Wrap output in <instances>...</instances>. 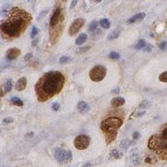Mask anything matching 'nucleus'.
I'll return each instance as SVG.
<instances>
[{
  "label": "nucleus",
  "instance_id": "nucleus-1",
  "mask_svg": "<svg viewBox=\"0 0 167 167\" xmlns=\"http://www.w3.org/2000/svg\"><path fill=\"white\" fill-rule=\"evenodd\" d=\"M65 82L64 74L59 71H49L36 83L35 91L38 99L44 102L59 94L62 90Z\"/></svg>",
  "mask_w": 167,
  "mask_h": 167
},
{
  "label": "nucleus",
  "instance_id": "nucleus-2",
  "mask_svg": "<svg viewBox=\"0 0 167 167\" xmlns=\"http://www.w3.org/2000/svg\"><path fill=\"white\" fill-rule=\"evenodd\" d=\"M32 17L24 10L13 9L9 17L0 25L1 34L5 39H15L21 35L27 28Z\"/></svg>",
  "mask_w": 167,
  "mask_h": 167
},
{
  "label": "nucleus",
  "instance_id": "nucleus-3",
  "mask_svg": "<svg viewBox=\"0 0 167 167\" xmlns=\"http://www.w3.org/2000/svg\"><path fill=\"white\" fill-rule=\"evenodd\" d=\"M148 147L157 152L162 159H167V124L157 134L150 137Z\"/></svg>",
  "mask_w": 167,
  "mask_h": 167
},
{
  "label": "nucleus",
  "instance_id": "nucleus-4",
  "mask_svg": "<svg viewBox=\"0 0 167 167\" xmlns=\"http://www.w3.org/2000/svg\"><path fill=\"white\" fill-rule=\"evenodd\" d=\"M122 124L123 120L119 117H110L101 122L100 129L105 135L107 144H110L115 140L117 136V130L122 126Z\"/></svg>",
  "mask_w": 167,
  "mask_h": 167
},
{
  "label": "nucleus",
  "instance_id": "nucleus-5",
  "mask_svg": "<svg viewBox=\"0 0 167 167\" xmlns=\"http://www.w3.org/2000/svg\"><path fill=\"white\" fill-rule=\"evenodd\" d=\"M107 74V69L105 66L98 64L89 71V78L94 82H99L105 79Z\"/></svg>",
  "mask_w": 167,
  "mask_h": 167
},
{
  "label": "nucleus",
  "instance_id": "nucleus-6",
  "mask_svg": "<svg viewBox=\"0 0 167 167\" xmlns=\"http://www.w3.org/2000/svg\"><path fill=\"white\" fill-rule=\"evenodd\" d=\"M54 158L60 163H68L72 160L70 150H65L62 148H56L54 150Z\"/></svg>",
  "mask_w": 167,
  "mask_h": 167
},
{
  "label": "nucleus",
  "instance_id": "nucleus-7",
  "mask_svg": "<svg viewBox=\"0 0 167 167\" xmlns=\"http://www.w3.org/2000/svg\"><path fill=\"white\" fill-rule=\"evenodd\" d=\"M90 144V137L87 135H78L74 141V145L77 149L83 150L87 149Z\"/></svg>",
  "mask_w": 167,
  "mask_h": 167
},
{
  "label": "nucleus",
  "instance_id": "nucleus-8",
  "mask_svg": "<svg viewBox=\"0 0 167 167\" xmlns=\"http://www.w3.org/2000/svg\"><path fill=\"white\" fill-rule=\"evenodd\" d=\"M85 23V20L84 18H77L75 19L73 24H71V26L70 27V29H69V34L70 36L75 35L82 27L84 26Z\"/></svg>",
  "mask_w": 167,
  "mask_h": 167
},
{
  "label": "nucleus",
  "instance_id": "nucleus-9",
  "mask_svg": "<svg viewBox=\"0 0 167 167\" xmlns=\"http://www.w3.org/2000/svg\"><path fill=\"white\" fill-rule=\"evenodd\" d=\"M63 19L61 18V9L60 8H57L54 10L53 15L50 18V21H49V26L50 28H54L57 25H59V23H62Z\"/></svg>",
  "mask_w": 167,
  "mask_h": 167
},
{
  "label": "nucleus",
  "instance_id": "nucleus-10",
  "mask_svg": "<svg viewBox=\"0 0 167 167\" xmlns=\"http://www.w3.org/2000/svg\"><path fill=\"white\" fill-rule=\"evenodd\" d=\"M20 54H21V50L19 49L12 48V49H9V50L7 51L6 58L9 60H14V59H16Z\"/></svg>",
  "mask_w": 167,
  "mask_h": 167
},
{
  "label": "nucleus",
  "instance_id": "nucleus-11",
  "mask_svg": "<svg viewBox=\"0 0 167 167\" xmlns=\"http://www.w3.org/2000/svg\"><path fill=\"white\" fill-rule=\"evenodd\" d=\"M27 86V79L25 77H21L18 79L15 85V89L18 91H23Z\"/></svg>",
  "mask_w": 167,
  "mask_h": 167
},
{
  "label": "nucleus",
  "instance_id": "nucleus-12",
  "mask_svg": "<svg viewBox=\"0 0 167 167\" xmlns=\"http://www.w3.org/2000/svg\"><path fill=\"white\" fill-rule=\"evenodd\" d=\"M145 13H140L138 14H135V16H133L130 19H128L127 23L128 24H135V23H137V22H141L145 18Z\"/></svg>",
  "mask_w": 167,
  "mask_h": 167
},
{
  "label": "nucleus",
  "instance_id": "nucleus-13",
  "mask_svg": "<svg viewBox=\"0 0 167 167\" xmlns=\"http://www.w3.org/2000/svg\"><path fill=\"white\" fill-rule=\"evenodd\" d=\"M125 103V99L123 97H115L112 99L111 101V105L113 107H120L124 105Z\"/></svg>",
  "mask_w": 167,
  "mask_h": 167
},
{
  "label": "nucleus",
  "instance_id": "nucleus-14",
  "mask_svg": "<svg viewBox=\"0 0 167 167\" xmlns=\"http://www.w3.org/2000/svg\"><path fill=\"white\" fill-rule=\"evenodd\" d=\"M77 108L80 113H87L89 110V105L85 101H80L78 103Z\"/></svg>",
  "mask_w": 167,
  "mask_h": 167
},
{
  "label": "nucleus",
  "instance_id": "nucleus-15",
  "mask_svg": "<svg viewBox=\"0 0 167 167\" xmlns=\"http://www.w3.org/2000/svg\"><path fill=\"white\" fill-rule=\"evenodd\" d=\"M12 86H13V81H12V79L7 80L6 83L4 84L3 87V90H2L3 93L1 94V95H4L5 94L9 93V91L11 90V89H12Z\"/></svg>",
  "mask_w": 167,
  "mask_h": 167
},
{
  "label": "nucleus",
  "instance_id": "nucleus-16",
  "mask_svg": "<svg viewBox=\"0 0 167 167\" xmlns=\"http://www.w3.org/2000/svg\"><path fill=\"white\" fill-rule=\"evenodd\" d=\"M88 39V35L85 34V33H83V34H80L78 38L76 39L75 40V44L77 45H80V44H83Z\"/></svg>",
  "mask_w": 167,
  "mask_h": 167
},
{
  "label": "nucleus",
  "instance_id": "nucleus-17",
  "mask_svg": "<svg viewBox=\"0 0 167 167\" xmlns=\"http://www.w3.org/2000/svg\"><path fill=\"white\" fill-rule=\"evenodd\" d=\"M120 33H121V31H120V29H119V28H116V29H114L113 30L109 35H108V39L109 40H112V39H117L120 34Z\"/></svg>",
  "mask_w": 167,
  "mask_h": 167
},
{
  "label": "nucleus",
  "instance_id": "nucleus-18",
  "mask_svg": "<svg viewBox=\"0 0 167 167\" xmlns=\"http://www.w3.org/2000/svg\"><path fill=\"white\" fill-rule=\"evenodd\" d=\"M99 25L102 27L103 28L107 29L110 27V22L107 18H103L99 21Z\"/></svg>",
  "mask_w": 167,
  "mask_h": 167
},
{
  "label": "nucleus",
  "instance_id": "nucleus-19",
  "mask_svg": "<svg viewBox=\"0 0 167 167\" xmlns=\"http://www.w3.org/2000/svg\"><path fill=\"white\" fill-rule=\"evenodd\" d=\"M11 102H12V104L14 105L20 106V107L24 105L23 101H22L19 98H18V97H13V98L11 99Z\"/></svg>",
  "mask_w": 167,
  "mask_h": 167
},
{
  "label": "nucleus",
  "instance_id": "nucleus-20",
  "mask_svg": "<svg viewBox=\"0 0 167 167\" xmlns=\"http://www.w3.org/2000/svg\"><path fill=\"white\" fill-rule=\"evenodd\" d=\"M98 25H99V24H98L97 21H93V22H91L90 24H89V32H94L95 30H96L97 29Z\"/></svg>",
  "mask_w": 167,
  "mask_h": 167
},
{
  "label": "nucleus",
  "instance_id": "nucleus-21",
  "mask_svg": "<svg viewBox=\"0 0 167 167\" xmlns=\"http://www.w3.org/2000/svg\"><path fill=\"white\" fill-rule=\"evenodd\" d=\"M110 154H111V156L114 159H120L121 158V156H122V154L119 150H117V149H113Z\"/></svg>",
  "mask_w": 167,
  "mask_h": 167
},
{
  "label": "nucleus",
  "instance_id": "nucleus-22",
  "mask_svg": "<svg viewBox=\"0 0 167 167\" xmlns=\"http://www.w3.org/2000/svg\"><path fill=\"white\" fill-rule=\"evenodd\" d=\"M145 40H143V39H141L139 42H138V44L135 45V49H143V48H145Z\"/></svg>",
  "mask_w": 167,
  "mask_h": 167
},
{
  "label": "nucleus",
  "instance_id": "nucleus-23",
  "mask_svg": "<svg viewBox=\"0 0 167 167\" xmlns=\"http://www.w3.org/2000/svg\"><path fill=\"white\" fill-rule=\"evenodd\" d=\"M159 79H160V81H161V82L167 83V71L164 72V73H162V74H160V76H159Z\"/></svg>",
  "mask_w": 167,
  "mask_h": 167
},
{
  "label": "nucleus",
  "instance_id": "nucleus-24",
  "mask_svg": "<svg viewBox=\"0 0 167 167\" xmlns=\"http://www.w3.org/2000/svg\"><path fill=\"white\" fill-rule=\"evenodd\" d=\"M120 54L116 52H111L109 54V58L110 59H120Z\"/></svg>",
  "mask_w": 167,
  "mask_h": 167
},
{
  "label": "nucleus",
  "instance_id": "nucleus-25",
  "mask_svg": "<svg viewBox=\"0 0 167 167\" xmlns=\"http://www.w3.org/2000/svg\"><path fill=\"white\" fill-rule=\"evenodd\" d=\"M71 61V58L68 57V56H63L60 58L59 59V62L61 64H66V63H69V62Z\"/></svg>",
  "mask_w": 167,
  "mask_h": 167
},
{
  "label": "nucleus",
  "instance_id": "nucleus-26",
  "mask_svg": "<svg viewBox=\"0 0 167 167\" xmlns=\"http://www.w3.org/2000/svg\"><path fill=\"white\" fill-rule=\"evenodd\" d=\"M39 33V29L36 28L35 26H34L32 28V31H31V38H34Z\"/></svg>",
  "mask_w": 167,
  "mask_h": 167
},
{
  "label": "nucleus",
  "instance_id": "nucleus-27",
  "mask_svg": "<svg viewBox=\"0 0 167 167\" xmlns=\"http://www.w3.org/2000/svg\"><path fill=\"white\" fill-rule=\"evenodd\" d=\"M159 48L161 49V50H166L167 49V42L166 41H163L161 42L160 44H159Z\"/></svg>",
  "mask_w": 167,
  "mask_h": 167
},
{
  "label": "nucleus",
  "instance_id": "nucleus-28",
  "mask_svg": "<svg viewBox=\"0 0 167 167\" xmlns=\"http://www.w3.org/2000/svg\"><path fill=\"white\" fill-rule=\"evenodd\" d=\"M52 109H53L54 111H58V110H59V109H60V105H59V103H57V102H54V103H53V105H52Z\"/></svg>",
  "mask_w": 167,
  "mask_h": 167
},
{
  "label": "nucleus",
  "instance_id": "nucleus-29",
  "mask_svg": "<svg viewBox=\"0 0 167 167\" xmlns=\"http://www.w3.org/2000/svg\"><path fill=\"white\" fill-rule=\"evenodd\" d=\"M139 137H140V133L139 132L135 131L133 133V139L134 140H137Z\"/></svg>",
  "mask_w": 167,
  "mask_h": 167
},
{
  "label": "nucleus",
  "instance_id": "nucleus-30",
  "mask_svg": "<svg viewBox=\"0 0 167 167\" xmlns=\"http://www.w3.org/2000/svg\"><path fill=\"white\" fill-rule=\"evenodd\" d=\"M149 102H147V101H144V102H142L141 104V105H140V108H144V107H147V106H149Z\"/></svg>",
  "mask_w": 167,
  "mask_h": 167
},
{
  "label": "nucleus",
  "instance_id": "nucleus-31",
  "mask_svg": "<svg viewBox=\"0 0 167 167\" xmlns=\"http://www.w3.org/2000/svg\"><path fill=\"white\" fill-rule=\"evenodd\" d=\"M77 2H78V0H73V1H72V3H71V5H70V9H74V8L76 6Z\"/></svg>",
  "mask_w": 167,
  "mask_h": 167
},
{
  "label": "nucleus",
  "instance_id": "nucleus-32",
  "mask_svg": "<svg viewBox=\"0 0 167 167\" xmlns=\"http://www.w3.org/2000/svg\"><path fill=\"white\" fill-rule=\"evenodd\" d=\"M33 56V54L31 53H27L26 55H25V57H24V60H26V61H28V59H30V58Z\"/></svg>",
  "mask_w": 167,
  "mask_h": 167
},
{
  "label": "nucleus",
  "instance_id": "nucleus-33",
  "mask_svg": "<svg viewBox=\"0 0 167 167\" xmlns=\"http://www.w3.org/2000/svg\"><path fill=\"white\" fill-rule=\"evenodd\" d=\"M3 122L4 123H11V122H13V120L11 118H7L3 120Z\"/></svg>",
  "mask_w": 167,
  "mask_h": 167
},
{
  "label": "nucleus",
  "instance_id": "nucleus-34",
  "mask_svg": "<svg viewBox=\"0 0 167 167\" xmlns=\"http://www.w3.org/2000/svg\"><path fill=\"white\" fill-rule=\"evenodd\" d=\"M145 114V111H142L141 113H138V114H137V116H138V117H141V116H142L143 114Z\"/></svg>",
  "mask_w": 167,
  "mask_h": 167
},
{
  "label": "nucleus",
  "instance_id": "nucleus-35",
  "mask_svg": "<svg viewBox=\"0 0 167 167\" xmlns=\"http://www.w3.org/2000/svg\"><path fill=\"white\" fill-rule=\"evenodd\" d=\"M95 1H96V2H98V3H99V2H101L102 0H95Z\"/></svg>",
  "mask_w": 167,
  "mask_h": 167
}]
</instances>
